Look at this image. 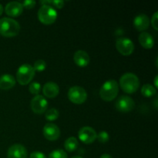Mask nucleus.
<instances>
[{"label": "nucleus", "mask_w": 158, "mask_h": 158, "mask_svg": "<svg viewBox=\"0 0 158 158\" xmlns=\"http://www.w3.org/2000/svg\"><path fill=\"white\" fill-rule=\"evenodd\" d=\"M120 86L122 90L126 94H134L140 87V80L134 73H127L120 77Z\"/></svg>", "instance_id": "nucleus-1"}, {"label": "nucleus", "mask_w": 158, "mask_h": 158, "mask_svg": "<svg viewBox=\"0 0 158 158\" xmlns=\"http://www.w3.org/2000/svg\"><path fill=\"white\" fill-rule=\"evenodd\" d=\"M19 23L13 19L4 17L0 19V34L2 36L10 38L19 33Z\"/></svg>", "instance_id": "nucleus-2"}, {"label": "nucleus", "mask_w": 158, "mask_h": 158, "mask_svg": "<svg viewBox=\"0 0 158 158\" xmlns=\"http://www.w3.org/2000/svg\"><path fill=\"white\" fill-rule=\"evenodd\" d=\"M119 93V85L114 80H109L102 85L100 90V96L104 101L114 100Z\"/></svg>", "instance_id": "nucleus-3"}, {"label": "nucleus", "mask_w": 158, "mask_h": 158, "mask_svg": "<svg viewBox=\"0 0 158 158\" xmlns=\"http://www.w3.org/2000/svg\"><path fill=\"white\" fill-rule=\"evenodd\" d=\"M57 12L52 6H42L38 10V19L44 25H51L57 19Z\"/></svg>", "instance_id": "nucleus-4"}, {"label": "nucleus", "mask_w": 158, "mask_h": 158, "mask_svg": "<svg viewBox=\"0 0 158 158\" xmlns=\"http://www.w3.org/2000/svg\"><path fill=\"white\" fill-rule=\"evenodd\" d=\"M35 77V70L30 64H23L16 72V80L20 85H27Z\"/></svg>", "instance_id": "nucleus-5"}, {"label": "nucleus", "mask_w": 158, "mask_h": 158, "mask_svg": "<svg viewBox=\"0 0 158 158\" xmlns=\"http://www.w3.org/2000/svg\"><path fill=\"white\" fill-rule=\"evenodd\" d=\"M68 98L74 104H82L87 99L86 89L80 86H74L69 88L68 91Z\"/></svg>", "instance_id": "nucleus-6"}, {"label": "nucleus", "mask_w": 158, "mask_h": 158, "mask_svg": "<svg viewBox=\"0 0 158 158\" xmlns=\"http://www.w3.org/2000/svg\"><path fill=\"white\" fill-rule=\"evenodd\" d=\"M116 48L121 55L127 56L134 52V44L130 39L120 38L116 42Z\"/></svg>", "instance_id": "nucleus-7"}, {"label": "nucleus", "mask_w": 158, "mask_h": 158, "mask_svg": "<svg viewBox=\"0 0 158 158\" xmlns=\"http://www.w3.org/2000/svg\"><path fill=\"white\" fill-rule=\"evenodd\" d=\"M117 110L122 113L131 112L135 106V102L128 96H121L117 100L115 103Z\"/></svg>", "instance_id": "nucleus-8"}, {"label": "nucleus", "mask_w": 158, "mask_h": 158, "mask_svg": "<svg viewBox=\"0 0 158 158\" xmlns=\"http://www.w3.org/2000/svg\"><path fill=\"white\" fill-rule=\"evenodd\" d=\"M78 137L80 141L83 143L90 144L95 141L97 134L94 128L90 127H83L79 131Z\"/></svg>", "instance_id": "nucleus-9"}, {"label": "nucleus", "mask_w": 158, "mask_h": 158, "mask_svg": "<svg viewBox=\"0 0 158 158\" xmlns=\"http://www.w3.org/2000/svg\"><path fill=\"white\" fill-rule=\"evenodd\" d=\"M30 106L33 113L41 114L46 112L47 110L48 101L43 96L37 95L32 99Z\"/></svg>", "instance_id": "nucleus-10"}, {"label": "nucleus", "mask_w": 158, "mask_h": 158, "mask_svg": "<svg viewBox=\"0 0 158 158\" xmlns=\"http://www.w3.org/2000/svg\"><path fill=\"white\" fill-rule=\"evenodd\" d=\"M43 135L46 140L54 141L60 137V130L58 127L52 123H48L44 126L43 130Z\"/></svg>", "instance_id": "nucleus-11"}, {"label": "nucleus", "mask_w": 158, "mask_h": 158, "mask_svg": "<svg viewBox=\"0 0 158 158\" xmlns=\"http://www.w3.org/2000/svg\"><path fill=\"white\" fill-rule=\"evenodd\" d=\"M27 150L23 145L15 143L9 148L7 158H27Z\"/></svg>", "instance_id": "nucleus-12"}, {"label": "nucleus", "mask_w": 158, "mask_h": 158, "mask_svg": "<svg viewBox=\"0 0 158 158\" xmlns=\"http://www.w3.org/2000/svg\"><path fill=\"white\" fill-rule=\"evenodd\" d=\"M5 12L11 17H18L23 12V5L19 2H10L5 7Z\"/></svg>", "instance_id": "nucleus-13"}, {"label": "nucleus", "mask_w": 158, "mask_h": 158, "mask_svg": "<svg viewBox=\"0 0 158 158\" xmlns=\"http://www.w3.org/2000/svg\"><path fill=\"white\" fill-rule=\"evenodd\" d=\"M73 60L80 67H86L90 62V58L87 52L84 50H77L74 53Z\"/></svg>", "instance_id": "nucleus-14"}, {"label": "nucleus", "mask_w": 158, "mask_h": 158, "mask_svg": "<svg viewBox=\"0 0 158 158\" xmlns=\"http://www.w3.org/2000/svg\"><path fill=\"white\" fill-rule=\"evenodd\" d=\"M43 93L47 98L52 99L57 97L60 93V87L58 85L53 82H48L45 83L43 87Z\"/></svg>", "instance_id": "nucleus-15"}, {"label": "nucleus", "mask_w": 158, "mask_h": 158, "mask_svg": "<svg viewBox=\"0 0 158 158\" xmlns=\"http://www.w3.org/2000/svg\"><path fill=\"white\" fill-rule=\"evenodd\" d=\"M150 25V19L145 14H140L137 15L134 19V26L138 31L143 32L146 30Z\"/></svg>", "instance_id": "nucleus-16"}, {"label": "nucleus", "mask_w": 158, "mask_h": 158, "mask_svg": "<svg viewBox=\"0 0 158 158\" xmlns=\"http://www.w3.org/2000/svg\"><path fill=\"white\" fill-rule=\"evenodd\" d=\"M138 41L144 49H150L154 47V40L152 35L147 32H142L139 35Z\"/></svg>", "instance_id": "nucleus-17"}, {"label": "nucleus", "mask_w": 158, "mask_h": 158, "mask_svg": "<svg viewBox=\"0 0 158 158\" xmlns=\"http://www.w3.org/2000/svg\"><path fill=\"white\" fill-rule=\"evenodd\" d=\"M15 79L10 74H4L0 77V89L8 90L15 86Z\"/></svg>", "instance_id": "nucleus-18"}, {"label": "nucleus", "mask_w": 158, "mask_h": 158, "mask_svg": "<svg viewBox=\"0 0 158 158\" xmlns=\"http://www.w3.org/2000/svg\"><path fill=\"white\" fill-rule=\"evenodd\" d=\"M79 146L78 140L76 137H70L66 139L64 143V148L68 152H73L77 149Z\"/></svg>", "instance_id": "nucleus-19"}, {"label": "nucleus", "mask_w": 158, "mask_h": 158, "mask_svg": "<svg viewBox=\"0 0 158 158\" xmlns=\"http://www.w3.org/2000/svg\"><path fill=\"white\" fill-rule=\"evenodd\" d=\"M141 94L144 97H152L157 94V89L151 84H144L141 88Z\"/></svg>", "instance_id": "nucleus-20"}, {"label": "nucleus", "mask_w": 158, "mask_h": 158, "mask_svg": "<svg viewBox=\"0 0 158 158\" xmlns=\"http://www.w3.org/2000/svg\"><path fill=\"white\" fill-rule=\"evenodd\" d=\"M59 115H60L59 111L55 108H52V109H49L46 111L45 117L49 121H54V120L58 119Z\"/></svg>", "instance_id": "nucleus-21"}, {"label": "nucleus", "mask_w": 158, "mask_h": 158, "mask_svg": "<svg viewBox=\"0 0 158 158\" xmlns=\"http://www.w3.org/2000/svg\"><path fill=\"white\" fill-rule=\"evenodd\" d=\"M48 158H68L67 154L63 150L57 149L52 151Z\"/></svg>", "instance_id": "nucleus-22"}, {"label": "nucleus", "mask_w": 158, "mask_h": 158, "mask_svg": "<svg viewBox=\"0 0 158 158\" xmlns=\"http://www.w3.org/2000/svg\"><path fill=\"white\" fill-rule=\"evenodd\" d=\"M33 69L35 71L38 72H43L46 68V63L43 60H38L34 63Z\"/></svg>", "instance_id": "nucleus-23"}, {"label": "nucleus", "mask_w": 158, "mask_h": 158, "mask_svg": "<svg viewBox=\"0 0 158 158\" xmlns=\"http://www.w3.org/2000/svg\"><path fill=\"white\" fill-rule=\"evenodd\" d=\"M40 89H41V85H40V83H37V82H33L29 86V91L35 96L39 95Z\"/></svg>", "instance_id": "nucleus-24"}, {"label": "nucleus", "mask_w": 158, "mask_h": 158, "mask_svg": "<svg viewBox=\"0 0 158 158\" xmlns=\"http://www.w3.org/2000/svg\"><path fill=\"white\" fill-rule=\"evenodd\" d=\"M97 138L100 143H105L109 140L110 136L108 133L106 132V131H101V132L99 133V134H97Z\"/></svg>", "instance_id": "nucleus-25"}, {"label": "nucleus", "mask_w": 158, "mask_h": 158, "mask_svg": "<svg viewBox=\"0 0 158 158\" xmlns=\"http://www.w3.org/2000/svg\"><path fill=\"white\" fill-rule=\"evenodd\" d=\"M23 7L26 8L27 9H31L35 6V2L33 1V0H26V1H24L23 3Z\"/></svg>", "instance_id": "nucleus-26"}, {"label": "nucleus", "mask_w": 158, "mask_h": 158, "mask_svg": "<svg viewBox=\"0 0 158 158\" xmlns=\"http://www.w3.org/2000/svg\"><path fill=\"white\" fill-rule=\"evenodd\" d=\"M151 24H152L153 28L155 29L156 31L158 30V13L157 12H154L153 15L152 19H151Z\"/></svg>", "instance_id": "nucleus-27"}, {"label": "nucleus", "mask_w": 158, "mask_h": 158, "mask_svg": "<svg viewBox=\"0 0 158 158\" xmlns=\"http://www.w3.org/2000/svg\"><path fill=\"white\" fill-rule=\"evenodd\" d=\"M64 2L62 0H55V1H52L51 5L54 6V7L57 8V9H62L64 6Z\"/></svg>", "instance_id": "nucleus-28"}, {"label": "nucleus", "mask_w": 158, "mask_h": 158, "mask_svg": "<svg viewBox=\"0 0 158 158\" xmlns=\"http://www.w3.org/2000/svg\"><path fill=\"white\" fill-rule=\"evenodd\" d=\"M29 158H46V157L43 153L40 152V151H35L29 155Z\"/></svg>", "instance_id": "nucleus-29"}, {"label": "nucleus", "mask_w": 158, "mask_h": 158, "mask_svg": "<svg viewBox=\"0 0 158 158\" xmlns=\"http://www.w3.org/2000/svg\"><path fill=\"white\" fill-rule=\"evenodd\" d=\"M51 3H52V1H50V0H41V1H40V4H41L42 6H51Z\"/></svg>", "instance_id": "nucleus-30"}, {"label": "nucleus", "mask_w": 158, "mask_h": 158, "mask_svg": "<svg viewBox=\"0 0 158 158\" xmlns=\"http://www.w3.org/2000/svg\"><path fill=\"white\" fill-rule=\"evenodd\" d=\"M100 158H113V157L108 154H103V155H101Z\"/></svg>", "instance_id": "nucleus-31"}, {"label": "nucleus", "mask_w": 158, "mask_h": 158, "mask_svg": "<svg viewBox=\"0 0 158 158\" xmlns=\"http://www.w3.org/2000/svg\"><path fill=\"white\" fill-rule=\"evenodd\" d=\"M157 79H158V77H157V76H156L155 78H154V86H155L156 89L158 88V86H157Z\"/></svg>", "instance_id": "nucleus-32"}, {"label": "nucleus", "mask_w": 158, "mask_h": 158, "mask_svg": "<svg viewBox=\"0 0 158 158\" xmlns=\"http://www.w3.org/2000/svg\"><path fill=\"white\" fill-rule=\"evenodd\" d=\"M3 11H4V8H3L2 5L0 4V15H2V14L3 13Z\"/></svg>", "instance_id": "nucleus-33"}, {"label": "nucleus", "mask_w": 158, "mask_h": 158, "mask_svg": "<svg viewBox=\"0 0 158 158\" xmlns=\"http://www.w3.org/2000/svg\"><path fill=\"white\" fill-rule=\"evenodd\" d=\"M71 158H83V157H80V156H74V157H71Z\"/></svg>", "instance_id": "nucleus-34"}]
</instances>
